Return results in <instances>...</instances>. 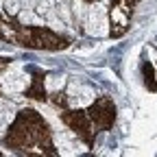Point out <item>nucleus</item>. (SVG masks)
<instances>
[{"mask_svg": "<svg viewBox=\"0 0 157 157\" xmlns=\"http://www.w3.org/2000/svg\"><path fill=\"white\" fill-rule=\"evenodd\" d=\"M92 118L101 124V127H109L113 122V118H116V111H113V105L111 101H107V98H101L98 103L92 105Z\"/></svg>", "mask_w": 157, "mask_h": 157, "instance_id": "f257e3e1", "label": "nucleus"}, {"mask_svg": "<svg viewBox=\"0 0 157 157\" xmlns=\"http://www.w3.org/2000/svg\"><path fill=\"white\" fill-rule=\"evenodd\" d=\"M63 120L72 127V131H74L76 135H81V137H85V140H87V118H85L81 111H70L68 116H63Z\"/></svg>", "mask_w": 157, "mask_h": 157, "instance_id": "f03ea898", "label": "nucleus"}, {"mask_svg": "<svg viewBox=\"0 0 157 157\" xmlns=\"http://www.w3.org/2000/svg\"><path fill=\"white\" fill-rule=\"evenodd\" d=\"M5 7H7V11H9V13H13V11H15V7H17V0H7Z\"/></svg>", "mask_w": 157, "mask_h": 157, "instance_id": "7ed1b4c3", "label": "nucleus"}, {"mask_svg": "<svg viewBox=\"0 0 157 157\" xmlns=\"http://www.w3.org/2000/svg\"><path fill=\"white\" fill-rule=\"evenodd\" d=\"M0 2H2V0H0Z\"/></svg>", "mask_w": 157, "mask_h": 157, "instance_id": "20e7f679", "label": "nucleus"}]
</instances>
